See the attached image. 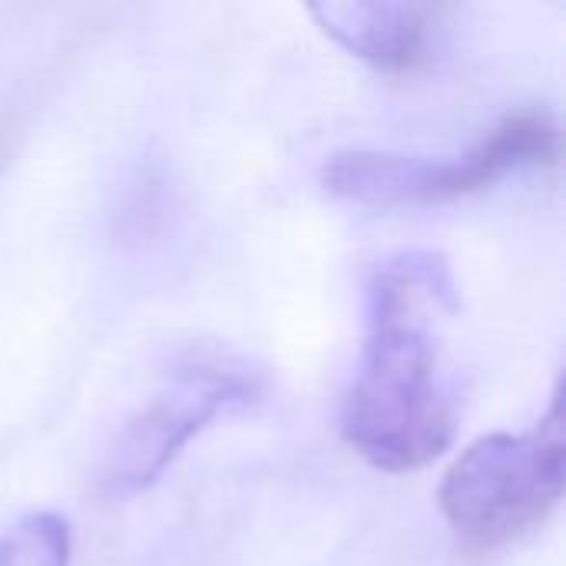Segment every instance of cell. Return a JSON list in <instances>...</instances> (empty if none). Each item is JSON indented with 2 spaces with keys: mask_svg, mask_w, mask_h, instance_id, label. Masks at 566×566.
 Listing matches in <instances>:
<instances>
[{
  "mask_svg": "<svg viewBox=\"0 0 566 566\" xmlns=\"http://www.w3.org/2000/svg\"><path fill=\"white\" fill-rule=\"evenodd\" d=\"M451 315L454 279L441 255L411 249L375 272L342 434L378 471H418L454 441L458 398L444 361Z\"/></svg>",
  "mask_w": 566,
  "mask_h": 566,
  "instance_id": "cell-1",
  "label": "cell"
},
{
  "mask_svg": "<svg viewBox=\"0 0 566 566\" xmlns=\"http://www.w3.org/2000/svg\"><path fill=\"white\" fill-rule=\"evenodd\" d=\"M564 494V401L527 434H491L471 444L444 474L441 514L474 554L507 547L541 527Z\"/></svg>",
  "mask_w": 566,
  "mask_h": 566,
  "instance_id": "cell-2",
  "label": "cell"
},
{
  "mask_svg": "<svg viewBox=\"0 0 566 566\" xmlns=\"http://www.w3.org/2000/svg\"><path fill=\"white\" fill-rule=\"evenodd\" d=\"M557 156V126L547 113L521 109L501 119L461 156H405L352 149L325 163V189L368 209L441 206L474 196L504 176L544 166Z\"/></svg>",
  "mask_w": 566,
  "mask_h": 566,
  "instance_id": "cell-3",
  "label": "cell"
},
{
  "mask_svg": "<svg viewBox=\"0 0 566 566\" xmlns=\"http://www.w3.org/2000/svg\"><path fill=\"white\" fill-rule=\"evenodd\" d=\"M252 395L255 378L245 365L229 358L179 365L119 434L106 468L109 491L136 494L149 488L196 434H202L216 418L252 401Z\"/></svg>",
  "mask_w": 566,
  "mask_h": 566,
  "instance_id": "cell-4",
  "label": "cell"
},
{
  "mask_svg": "<svg viewBox=\"0 0 566 566\" xmlns=\"http://www.w3.org/2000/svg\"><path fill=\"white\" fill-rule=\"evenodd\" d=\"M312 17L352 56L388 73H411L431 60L444 7L395 0H332L312 3Z\"/></svg>",
  "mask_w": 566,
  "mask_h": 566,
  "instance_id": "cell-5",
  "label": "cell"
},
{
  "mask_svg": "<svg viewBox=\"0 0 566 566\" xmlns=\"http://www.w3.org/2000/svg\"><path fill=\"white\" fill-rule=\"evenodd\" d=\"M70 524L56 514H30L0 537V566H70Z\"/></svg>",
  "mask_w": 566,
  "mask_h": 566,
  "instance_id": "cell-6",
  "label": "cell"
},
{
  "mask_svg": "<svg viewBox=\"0 0 566 566\" xmlns=\"http://www.w3.org/2000/svg\"><path fill=\"white\" fill-rule=\"evenodd\" d=\"M10 129L7 126H0V166L7 163V156H10V136H7Z\"/></svg>",
  "mask_w": 566,
  "mask_h": 566,
  "instance_id": "cell-7",
  "label": "cell"
}]
</instances>
